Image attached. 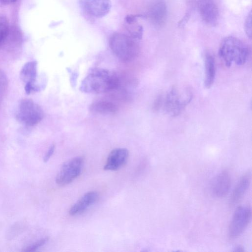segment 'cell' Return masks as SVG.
Returning <instances> with one entry per match:
<instances>
[{
  "label": "cell",
  "mask_w": 252,
  "mask_h": 252,
  "mask_svg": "<svg viewBox=\"0 0 252 252\" xmlns=\"http://www.w3.org/2000/svg\"><path fill=\"white\" fill-rule=\"evenodd\" d=\"M119 85V78L115 73L106 69L95 68L83 80L80 89L87 93L100 94L114 91Z\"/></svg>",
  "instance_id": "obj_1"
},
{
  "label": "cell",
  "mask_w": 252,
  "mask_h": 252,
  "mask_svg": "<svg viewBox=\"0 0 252 252\" xmlns=\"http://www.w3.org/2000/svg\"><path fill=\"white\" fill-rule=\"evenodd\" d=\"M249 54L248 46L240 39L232 36L224 38L219 49V57L228 67L233 63L238 65L245 64Z\"/></svg>",
  "instance_id": "obj_2"
},
{
  "label": "cell",
  "mask_w": 252,
  "mask_h": 252,
  "mask_svg": "<svg viewBox=\"0 0 252 252\" xmlns=\"http://www.w3.org/2000/svg\"><path fill=\"white\" fill-rule=\"evenodd\" d=\"M137 40L129 35L115 33L110 38L109 44L114 54L124 62H131L138 56L140 51Z\"/></svg>",
  "instance_id": "obj_3"
},
{
  "label": "cell",
  "mask_w": 252,
  "mask_h": 252,
  "mask_svg": "<svg viewBox=\"0 0 252 252\" xmlns=\"http://www.w3.org/2000/svg\"><path fill=\"white\" fill-rule=\"evenodd\" d=\"M192 98V94L189 88L173 86L163 97V110L171 116H177L189 103Z\"/></svg>",
  "instance_id": "obj_4"
},
{
  "label": "cell",
  "mask_w": 252,
  "mask_h": 252,
  "mask_svg": "<svg viewBox=\"0 0 252 252\" xmlns=\"http://www.w3.org/2000/svg\"><path fill=\"white\" fill-rule=\"evenodd\" d=\"M43 116L41 108L32 99L25 98L19 102L16 112V119L19 122L27 126H34L42 120Z\"/></svg>",
  "instance_id": "obj_5"
},
{
  "label": "cell",
  "mask_w": 252,
  "mask_h": 252,
  "mask_svg": "<svg viewBox=\"0 0 252 252\" xmlns=\"http://www.w3.org/2000/svg\"><path fill=\"white\" fill-rule=\"evenodd\" d=\"M252 216L251 209L248 206H240L235 210L228 228V236L235 239L240 236L249 225Z\"/></svg>",
  "instance_id": "obj_6"
},
{
  "label": "cell",
  "mask_w": 252,
  "mask_h": 252,
  "mask_svg": "<svg viewBox=\"0 0 252 252\" xmlns=\"http://www.w3.org/2000/svg\"><path fill=\"white\" fill-rule=\"evenodd\" d=\"M83 164L82 157L73 158L64 162L56 176V183L60 186L70 184L80 175Z\"/></svg>",
  "instance_id": "obj_7"
},
{
  "label": "cell",
  "mask_w": 252,
  "mask_h": 252,
  "mask_svg": "<svg viewBox=\"0 0 252 252\" xmlns=\"http://www.w3.org/2000/svg\"><path fill=\"white\" fill-rule=\"evenodd\" d=\"M193 3L206 24L210 26L217 25L219 18V10L214 0H194Z\"/></svg>",
  "instance_id": "obj_8"
},
{
  "label": "cell",
  "mask_w": 252,
  "mask_h": 252,
  "mask_svg": "<svg viewBox=\"0 0 252 252\" xmlns=\"http://www.w3.org/2000/svg\"><path fill=\"white\" fill-rule=\"evenodd\" d=\"M81 9L90 16L100 18L106 16L110 11V0H78Z\"/></svg>",
  "instance_id": "obj_9"
},
{
  "label": "cell",
  "mask_w": 252,
  "mask_h": 252,
  "mask_svg": "<svg viewBox=\"0 0 252 252\" xmlns=\"http://www.w3.org/2000/svg\"><path fill=\"white\" fill-rule=\"evenodd\" d=\"M167 6L162 0H158L154 2L149 7L147 16L155 26H162L167 18Z\"/></svg>",
  "instance_id": "obj_10"
},
{
  "label": "cell",
  "mask_w": 252,
  "mask_h": 252,
  "mask_svg": "<svg viewBox=\"0 0 252 252\" xmlns=\"http://www.w3.org/2000/svg\"><path fill=\"white\" fill-rule=\"evenodd\" d=\"M128 157V151L126 148L113 149L109 153L104 166L105 170L115 171L122 167Z\"/></svg>",
  "instance_id": "obj_11"
},
{
  "label": "cell",
  "mask_w": 252,
  "mask_h": 252,
  "mask_svg": "<svg viewBox=\"0 0 252 252\" xmlns=\"http://www.w3.org/2000/svg\"><path fill=\"white\" fill-rule=\"evenodd\" d=\"M231 185V177L229 172L224 170L215 178L212 188L213 194L218 198H223L227 195Z\"/></svg>",
  "instance_id": "obj_12"
},
{
  "label": "cell",
  "mask_w": 252,
  "mask_h": 252,
  "mask_svg": "<svg viewBox=\"0 0 252 252\" xmlns=\"http://www.w3.org/2000/svg\"><path fill=\"white\" fill-rule=\"evenodd\" d=\"M98 197V193L94 191H89L84 194L70 208L69 213L71 216L80 214L94 204Z\"/></svg>",
  "instance_id": "obj_13"
},
{
  "label": "cell",
  "mask_w": 252,
  "mask_h": 252,
  "mask_svg": "<svg viewBox=\"0 0 252 252\" xmlns=\"http://www.w3.org/2000/svg\"><path fill=\"white\" fill-rule=\"evenodd\" d=\"M251 174L247 171L240 178L230 198V204L235 205L239 203L248 191L251 184Z\"/></svg>",
  "instance_id": "obj_14"
},
{
  "label": "cell",
  "mask_w": 252,
  "mask_h": 252,
  "mask_svg": "<svg viewBox=\"0 0 252 252\" xmlns=\"http://www.w3.org/2000/svg\"><path fill=\"white\" fill-rule=\"evenodd\" d=\"M204 85L206 88H210L213 85L216 73L215 60L214 56L209 53L205 56Z\"/></svg>",
  "instance_id": "obj_15"
},
{
  "label": "cell",
  "mask_w": 252,
  "mask_h": 252,
  "mask_svg": "<svg viewBox=\"0 0 252 252\" xmlns=\"http://www.w3.org/2000/svg\"><path fill=\"white\" fill-rule=\"evenodd\" d=\"M91 112L101 115H112L118 110L117 106L111 101L105 100H96L90 105Z\"/></svg>",
  "instance_id": "obj_16"
},
{
  "label": "cell",
  "mask_w": 252,
  "mask_h": 252,
  "mask_svg": "<svg viewBox=\"0 0 252 252\" xmlns=\"http://www.w3.org/2000/svg\"><path fill=\"white\" fill-rule=\"evenodd\" d=\"M37 63L31 61L26 63L22 68L20 77L25 84L31 83L35 84L37 76Z\"/></svg>",
  "instance_id": "obj_17"
},
{
  "label": "cell",
  "mask_w": 252,
  "mask_h": 252,
  "mask_svg": "<svg viewBox=\"0 0 252 252\" xmlns=\"http://www.w3.org/2000/svg\"><path fill=\"white\" fill-rule=\"evenodd\" d=\"M9 22L4 15H0V47L3 45L9 32Z\"/></svg>",
  "instance_id": "obj_18"
},
{
  "label": "cell",
  "mask_w": 252,
  "mask_h": 252,
  "mask_svg": "<svg viewBox=\"0 0 252 252\" xmlns=\"http://www.w3.org/2000/svg\"><path fill=\"white\" fill-rule=\"evenodd\" d=\"M8 85L7 76L3 70L0 69V106L6 94Z\"/></svg>",
  "instance_id": "obj_19"
},
{
  "label": "cell",
  "mask_w": 252,
  "mask_h": 252,
  "mask_svg": "<svg viewBox=\"0 0 252 252\" xmlns=\"http://www.w3.org/2000/svg\"><path fill=\"white\" fill-rule=\"evenodd\" d=\"M48 240V237L43 238L38 240L36 242L32 243V244L27 246L23 248L22 251L28 252H34L38 249L39 248L43 246Z\"/></svg>",
  "instance_id": "obj_20"
},
{
  "label": "cell",
  "mask_w": 252,
  "mask_h": 252,
  "mask_svg": "<svg viewBox=\"0 0 252 252\" xmlns=\"http://www.w3.org/2000/svg\"><path fill=\"white\" fill-rule=\"evenodd\" d=\"M245 30L249 38L252 37V13L248 14L245 22Z\"/></svg>",
  "instance_id": "obj_21"
},
{
  "label": "cell",
  "mask_w": 252,
  "mask_h": 252,
  "mask_svg": "<svg viewBox=\"0 0 252 252\" xmlns=\"http://www.w3.org/2000/svg\"><path fill=\"white\" fill-rule=\"evenodd\" d=\"M163 97L162 95H158L155 99L153 105V109L155 111H158L162 106Z\"/></svg>",
  "instance_id": "obj_22"
},
{
  "label": "cell",
  "mask_w": 252,
  "mask_h": 252,
  "mask_svg": "<svg viewBox=\"0 0 252 252\" xmlns=\"http://www.w3.org/2000/svg\"><path fill=\"white\" fill-rule=\"evenodd\" d=\"M55 145L54 144H52L48 149V151H47L45 156L43 157L44 162H46L49 160L51 156L53 155L55 151Z\"/></svg>",
  "instance_id": "obj_23"
},
{
  "label": "cell",
  "mask_w": 252,
  "mask_h": 252,
  "mask_svg": "<svg viewBox=\"0 0 252 252\" xmlns=\"http://www.w3.org/2000/svg\"><path fill=\"white\" fill-rule=\"evenodd\" d=\"M17 0H0V5H6L15 2Z\"/></svg>",
  "instance_id": "obj_24"
},
{
  "label": "cell",
  "mask_w": 252,
  "mask_h": 252,
  "mask_svg": "<svg viewBox=\"0 0 252 252\" xmlns=\"http://www.w3.org/2000/svg\"><path fill=\"white\" fill-rule=\"evenodd\" d=\"M234 252H244V249L243 247H242L241 246H238L234 248Z\"/></svg>",
  "instance_id": "obj_25"
}]
</instances>
